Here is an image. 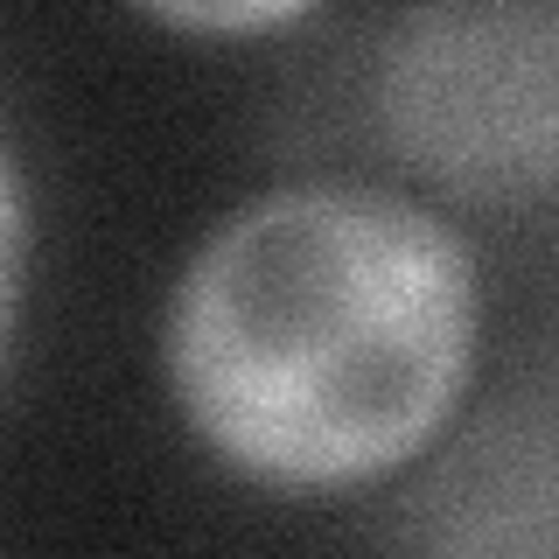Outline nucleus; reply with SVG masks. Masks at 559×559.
I'll list each match as a JSON object with an SVG mask.
<instances>
[{"mask_svg": "<svg viewBox=\"0 0 559 559\" xmlns=\"http://www.w3.org/2000/svg\"><path fill=\"white\" fill-rule=\"evenodd\" d=\"M140 22L162 35H203V43H259V35H294L314 22L308 0H168L140 8Z\"/></svg>", "mask_w": 559, "mask_h": 559, "instance_id": "4", "label": "nucleus"}, {"mask_svg": "<svg viewBox=\"0 0 559 559\" xmlns=\"http://www.w3.org/2000/svg\"><path fill=\"white\" fill-rule=\"evenodd\" d=\"M378 147L441 210H538L559 182V14L546 0L406 8L371 57Z\"/></svg>", "mask_w": 559, "mask_h": 559, "instance_id": "2", "label": "nucleus"}, {"mask_svg": "<svg viewBox=\"0 0 559 559\" xmlns=\"http://www.w3.org/2000/svg\"><path fill=\"white\" fill-rule=\"evenodd\" d=\"M468 224L384 175L245 189L168 273L154 364L189 448L259 497L329 503L413 476L483 378Z\"/></svg>", "mask_w": 559, "mask_h": 559, "instance_id": "1", "label": "nucleus"}, {"mask_svg": "<svg viewBox=\"0 0 559 559\" xmlns=\"http://www.w3.org/2000/svg\"><path fill=\"white\" fill-rule=\"evenodd\" d=\"M28 294H35V175L22 140H14V119L0 112V378L14 364V343H22Z\"/></svg>", "mask_w": 559, "mask_h": 559, "instance_id": "3", "label": "nucleus"}]
</instances>
